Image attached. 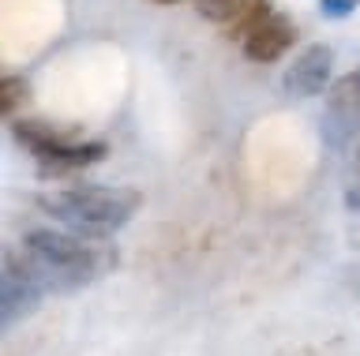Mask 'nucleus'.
Masks as SVG:
<instances>
[{
	"instance_id": "nucleus-1",
	"label": "nucleus",
	"mask_w": 360,
	"mask_h": 356,
	"mask_svg": "<svg viewBox=\"0 0 360 356\" xmlns=\"http://www.w3.org/2000/svg\"><path fill=\"white\" fill-rule=\"evenodd\" d=\"M34 206L79 237L101 240L135 218V210L143 206V192L124 184H79L34 195Z\"/></svg>"
},
{
	"instance_id": "nucleus-2",
	"label": "nucleus",
	"mask_w": 360,
	"mask_h": 356,
	"mask_svg": "<svg viewBox=\"0 0 360 356\" xmlns=\"http://www.w3.org/2000/svg\"><path fill=\"white\" fill-rule=\"evenodd\" d=\"M22 255L34 263L45 293L83 289L101 274V263H105V251L72 229H30L22 237Z\"/></svg>"
},
{
	"instance_id": "nucleus-3",
	"label": "nucleus",
	"mask_w": 360,
	"mask_h": 356,
	"mask_svg": "<svg viewBox=\"0 0 360 356\" xmlns=\"http://www.w3.org/2000/svg\"><path fill=\"white\" fill-rule=\"evenodd\" d=\"M323 143L334 150H345L353 147L356 131H360V68L356 72H345L338 75L326 91V102H323Z\"/></svg>"
},
{
	"instance_id": "nucleus-4",
	"label": "nucleus",
	"mask_w": 360,
	"mask_h": 356,
	"mask_svg": "<svg viewBox=\"0 0 360 356\" xmlns=\"http://www.w3.org/2000/svg\"><path fill=\"white\" fill-rule=\"evenodd\" d=\"M330 83H334V49L326 41L304 46L281 75V86H285L289 98H323L330 91Z\"/></svg>"
},
{
	"instance_id": "nucleus-5",
	"label": "nucleus",
	"mask_w": 360,
	"mask_h": 356,
	"mask_svg": "<svg viewBox=\"0 0 360 356\" xmlns=\"http://www.w3.org/2000/svg\"><path fill=\"white\" fill-rule=\"evenodd\" d=\"M45 296V285L38 270H34V263L22 255V259H15V255H4V327H15V322L30 319L34 311H38Z\"/></svg>"
},
{
	"instance_id": "nucleus-6",
	"label": "nucleus",
	"mask_w": 360,
	"mask_h": 356,
	"mask_svg": "<svg viewBox=\"0 0 360 356\" xmlns=\"http://www.w3.org/2000/svg\"><path fill=\"white\" fill-rule=\"evenodd\" d=\"M292 41H297V23L281 12H270L263 23L244 38V57L252 64H274L292 49Z\"/></svg>"
},
{
	"instance_id": "nucleus-7",
	"label": "nucleus",
	"mask_w": 360,
	"mask_h": 356,
	"mask_svg": "<svg viewBox=\"0 0 360 356\" xmlns=\"http://www.w3.org/2000/svg\"><path fill=\"white\" fill-rule=\"evenodd\" d=\"M105 154H109V143H101V139H72L68 136L64 143H56L45 158H38V176L49 180V176H64V173L86 169V165L105 161Z\"/></svg>"
},
{
	"instance_id": "nucleus-8",
	"label": "nucleus",
	"mask_w": 360,
	"mask_h": 356,
	"mask_svg": "<svg viewBox=\"0 0 360 356\" xmlns=\"http://www.w3.org/2000/svg\"><path fill=\"white\" fill-rule=\"evenodd\" d=\"M11 139L19 143L22 150H30L34 158H45L56 143H64L68 136L56 124H49V120H11Z\"/></svg>"
},
{
	"instance_id": "nucleus-9",
	"label": "nucleus",
	"mask_w": 360,
	"mask_h": 356,
	"mask_svg": "<svg viewBox=\"0 0 360 356\" xmlns=\"http://www.w3.org/2000/svg\"><path fill=\"white\" fill-rule=\"evenodd\" d=\"M248 8H252V0H195V12L214 27H233Z\"/></svg>"
},
{
	"instance_id": "nucleus-10",
	"label": "nucleus",
	"mask_w": 360,
	"mask_h": 356,
	"mask_svg": "<svg viewBox=\"0 0 360 356\" xmlns=\"http://www.w3.org/2000/svg\"><path fill=\"white\" fill-rule=\"evenodd\" d=\"M27 79H19V75H8L4 83H0V109H4V117L15 113L19 102H27Z\"/></svg>"
},
{
	"instance_id": "nucleus-11",
	"label": "nucleus",
	"mask_w": 360,
	"mask_h": 356,
	"mask_svg": "<svg viewBox=\"0 0 360 356\" xmlns=\"http://www.w3.org/2000/svg\"><path fill=\"white\" fill-rule=\"evenodd\" d=\"M270 12H274V8H270V0H252V8H248V12L240 15V19H236V23H233V30H236V38H248V34H252V30L259 27V23H263V19L270 15Z\"/></svg>"
},
{
	"instance_id": "nucleus-12",
	"label": "nucleus",
	"mask_w": 360,
	"mask_h": 356,
	"mask_svg": "<svg viewBox=\"0 0 360 356\" xmlns=\"http://www.w3.org/2000/svg\"><path fill=\"white\" fill-rule=\"evenodd\" d=\"M323 19H349L356 12V0H319Z\"/></svg>"
},
{
	"instance_id": "nucleus-13",
	"label": "nucleus",
	"mask_w": 360,
	"mask_h": 356,
	"mask_svg": "<svg viewBox=\"0 0 360 356\" xmlns=\"http://www.w3.org/2000/svg\"><path fill=\"white\" fill-rule=\"evenodd\" d=\"M345 206L353 210V214H360V184H353V187L345 192Z\"/></svg>"
},
{
	"instance_id": "nucleus-14",
	"label": "nucleus",
	"mask_w": 360,
	"mask_h": 356,
	"mask_svg": "<svg viewBox=\"0 0 360 356\" xmlns=\"http://www.w3.org/2000/svg\"><path fill=\"white\" fill-rule=\"evenodd\" d=\"M158 4H176V0H158Z\"/></svg>"
},
{
	"instance_id": "nucleus-15",
	"label": "nucleus",
	"mask_w": 360,
	"mask_h": 356,
	"mask_svg": "<svg viewBox=\"0 0 360 356\" xmlns=\"http://www.w3.org/2000/svg\"><path fill=\"white\" fill-rule=\"evenodd\" d=\"M356 169H360V147H356Z\"/></svg>"
}]
</instances>
